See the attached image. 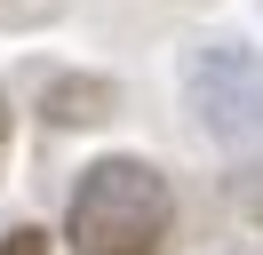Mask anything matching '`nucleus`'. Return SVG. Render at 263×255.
<instances>
[{
    "instance_id": "obj_2",
    "label": "nucleus",
    "mask_w": 263,
    "mask_h": 255,
    "mask_svg": "<svg viewBox=\"0 0 263 255\" xmlns=\"http://www.w3.org/2000/svg\"><path fill=\"white\" fill-rule=\"evenodd\" d=\"M96 104H104V88H56L48 96V120H104Z\"/></svg>"
},
{
    "instance_id": "obj_4",
    "label": "nucleus",
    "mask_w": 263,
    "mask_h": 255,
    "mask_svg": "<svg viewBox=\"0 0 263 255\" xmlns=\"http://www.w3.org/2000/svg\"><path fill=\"white\" fill-rule=\"evenodd\" d=\"M0 143H8V96H0Z\"/></svg>"
},
{
    "instance_id": "obj_1",
    "label": "nucleus",
    "mask_w": 263,
    "mask_h": 255,
    "mask_svg": "<svg viewBox=\"0 0 263 255\" xmlns=\"http://www.w3.org/2000/svg\"><path fill=\"white\" fill-rule=\"evenodd\" d=\"M80 255H160L167 239V184L144 159H96L64 215Z\"/></svg>"
},
{
    "instance_id": "obj_3",
    "label": "nucleus",
    "mask_w": 263,
    "mask_h": 255,
    "mask_svg": "<svg viewBox=\"0 0 263 255\" xmlns=\"http://www.w3.org/2000/svg\"><path fill=\"white\" fill-rule=\"evenodd\" d=\"M0 255H48V239H40V231H32V223H16V231L0 239Z\"/></svg>"
}]
</instances>
